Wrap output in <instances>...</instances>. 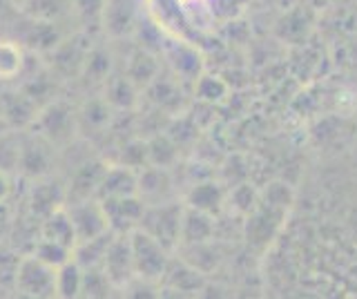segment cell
<instances>
[{"label": "cell", "instance_id": "cell-1", "mask_svg": "<svg viewBox=\"0 0 357 299\" xmlns=\"http://www.w3.org/2000/svg\"><path fill=\"white\" fill-rule=\"evenodd\" d=\"M31 125L36 128V135L47 139L52 146H63V143H70L76 135L78 114L70 105L61 101H50L38 109Z\"/></svg>", "mask_w": 357, "mask_h": 299}, {"label": "cell", "instance_id": "cell-2", "mask_svg": "<svg viewBox=\"0 0 357 299\" xmlns=\"http://www.w3.org/2000/svg\"><path fill=\"white\" fill-rule=\"evenodd\" d=\"M14 291L22 297H56V268L38 259L36 254L20 257Z\"/></svg>", "mask_w": 357, "mask_h": 299}, {"label": "cell", "instance_id": "cell-3", "mask_svg": "<svg viewBox=\"0 0 357 299\" xmlns=\"http://www.w3.org/2000/svg\"><path fill=\"white\" fill-rule=\"evenodd\" d=\"M92 47L94 45L92 38H89V31H78L70 38H63L59 47L50 54L52 72L59 76H81Z\"/></svg>", "mask_w": 357, "mask_h": 299}, {"label": "cell", "instance_id": "cell-4", "mask_svg": "<svg viewBox=\"0 0 357 299\" xmlns=\"http://www.w3.org/2000/svg\"><path fill=\"white\" fill-rule=\"evenodd\" d=\"M65 206L76 230V243L98 237L109 230L107 215H105L103 204H100V199H85V201H72Z\"/></svg>", "mask_w": 357, "mask_h": 299}, {"label": "cell", "instance_id": "cell-5", "mask_svg": "<svg viewBox=\"0 0 357 299\" xmlns=\"http://www.w3.org/2000/svg\"><path fill=\"white\" fill-rule=\"evenodd\" d=\"M27 18V16H25ZM63 31L59 23L54 20H36L27 18V27L20 34V45L27 52L36 54V56H50V54L59 47V43L63 40Z\"/></svg>", "mask_w": 357, "mask_h": 299}, {"label": "cell", "instance_id": "cell-6", "mask_svg": "<svg viewBox=\"0 0 357 299\" xmlns=\"http://www.w3.org/2000/svg\"><path fill=\"white\" fill-rule=\"evenodd\" d=\"M36 135V132H33ZM54 146L43 139L40 135L31 137L27 141H20V161H18V172L29 176V179H43L52 168V154Z\"/></svg>", "mask_w": 357, "mask_h": 299}, {"label": "cell", "instance_id": "cell-7", "mask_svg": "<svg viewBox=\"0 0 357 299\" xmlns=\"http://www.w3.org/2000/svg\"><path fill=\"white\" fill-rule=\"evenodd\" d=\"M103 270L109 277L112 286H123L130 282V277L134 273V259H132V246L130 237H123L114 232L107 254L103 259Z\"/></svg>", "mask_w": 357, "mask_h": 299}, {"label": "cell", "instance_id": "cell-8", "mask_svg": "<svg viewBox=\"0 0 357 299\" xmlns=\"http://www.w3.org/2000/svg\"><path fill=\"white\" fill-rule=\"evenodd\" d=\"M0 109H3V116L7 121L9 130H14V128L31 125L40 107L22 90H16V92L0 94Z\"/></svg>", "mask_w": 357, "mask_h": 299}, {"label": "cell", "instance_id": "cell-9", "mask_svg": "<svg viewBox=\"0 0 357 299\" xmlns=\"http://www.w3.org/2000/svg\"><path fill=\"white\" fill-rule=\"evenodd\" d=\"M105 170H107V163H100V161H89L81 165L70 183V190H67V201L72 204V201H85V199H96L98 185Z\"/></svg>", "mask_w": 357, "mask_h": 299}, {"label": "cell", "instance_id": "cell-10", "mask_svg": "<svg viewBox=\"0 0 357 299\" xmlns=\"http://www.w3.org/2000/svg\"><path fill=\"white\" fill-rule=\"evenodd\" d=\"M130 246H132L134 270L141 273V277H152L161 270V266H163L161 250L150 235L134 232V235L130 237Z\"/></svg>", "mask_w": 357, "mask_h": 299}, {"label": "cell", "instance_id": "cell-11", "mask_svg": "<svg viewBox=\"0 0 357 299\" xmlns=\"http://www.w3.org/2000/svg\"><path fill=\"white\" fill-rule=\"evenodd\" d=\"M137 190V181L128 165H107V170L103 174L98 185L96 199H116V197H130Z\"/></svg>", "mask_w": 357, "mask_h": 299}, {"label": "cell", "instance_id": "cell-12", "mask_svg": "<svg viewBox=\"0 0 357 299\" xmlns=\"http://www.w3.org/2000/svg\"><path fill=\"white\" fill-rule=\"evenodd\" d=\"M40 237L50 239V241H56V243H63V246L74 250V246H76V230H74L70 213H67V206L54 210L52 215H47V217L43 219Z\"/></svg>", "mask_w": 357, "mask_h": 299}, {"label": "cell", "instance_id": "cell-13", "mask_svg": "<svg viewBox=\"0 0 357 299\" xmlns=\"http://www.w3.org/2000/svg\"><path fill=\"white\" fill-rule=\"evenodd\" d=\"M100 204H103V208H105L109 230H114V232L126 230L128 226H132L134 221L141 217V206H139L137 199H134V194L116 197V199H103Z\"/></svg>", "mask_w": 357, "mask_h": 299}, {"label": "cell", "instance_id": "cell-14", "mask_svg": "<svg viewBox=\"0 0 357 299\" xmlns=\"http://www.w3.org/2000/svg\"><path fill=\"white\" fill-rule=\"evenodd\" d=\"M27 68V49L18 40L0 38V81L20 79Z\"/></svg>", "mask_w": 357, "mask_h": 299}, {"label": "cell", "instance_id": "cell-15", "mask_svg": "<svg viewBox=\"0 0 357 299\" xmlns=\"http://www.w3.org/2000/svg\"><path fill=\"white\" fill-rule=\"evenodd\" d=\"M112 239H114V230H107L103 235L78 241L74 246V254L72 257L81 263V268H96V266H103V259L107 254V248Z\"/></svg>", "mask_w": 357, "mask_h": 299}, {"label": "cell", "instance_id": "cell-16", "mask_svg": "<svg viewBox=\"0 0 357 299\" xmlns=\"http://www.w3.org/2000/svg\"><path fill=\"white\" fill-rule=\"evenodd\" d=\"M65 204H67V192L59 183L43 181L33 187V192H31V213L38 215L40 219L52 215L54 210L63 208Z\"/></svg>", "mask_w": 357, "mask_h": 299}, {"label": "cell", "instance_id": "cell-17", "mask_svg": "<svg viewBox=\"0 0 357 299\" xmlns=\"http://www.w3.org/2000/svg\"><path fill=\"white\" fill-rule=\"evenodd\" d=\"M20 9L27 18L59 23L67 14H72V0H25Z\"/></svg>", "mask_w": 357, "mask_h": 299}, {"label": "cell", "instance_id": "cell-18", "mask_svg": "<svg viewBox=\"0 0 357 299\" xmlns=\"http://www.w3.org/2000/svg\"><path fill=\"white\" fill-rule=\"evenodd\" d=\"M83 288V268L74 257L56 268V297L72 299L81 297Z\"/></svg>", "mask_w": 357, "mask_h": 299}, {"label": "cell", "instance_id": "cell-19", "mask_svg": "<svg viewBox=\"0 0 357 299\" xmlns=\"http://www.w3.org/2000/svg\"><path fill=\"white\" fill-rule=\"evenodd\" d=\"M105 3L107 0H72V14L83 25V31H92L103 25Z\"/></svg>", "mask_w": 357, "mask_h": 299}, {"label": "cell", "instance_id": "cell-20", "mask_svg": "<svg viewBox=\"0 0 357 299\" xmlns=\"http://www.w3.org/2000/svg\"><path fill=\"white\" fill-rule=\"evenodd\" d=\"M109 112H112V105L103 98H94L89 101L81 112H78V128L87 125L92 130H105L109 123Z\"/></svg>", "mask_w": 357, "mask_h": 299}, {"label": "cell", "instance_id": "cell-21", "mask_svg": "<svg viewBox=\"0 0 357 299\" xmlns=\"http://www.w3.org/2000/svg\"><path fill=\"white\" fill-rule=\"evenodd\" d=\"M109 68H112V59H109L107 49L92 47L81 76L92 83H105L109 79Z\"/></svg>", "mask_w": 357, "mask_h": 299}, {"label": "cell", "instance_id": "cell-22", "mask_svg": "<svg viewBox=\"0 0 357 299\" xmlns=\"http://www.w3.org/2000/svg\"><path fill=\"white\" fill-rule=\"evenodd\" d=\"M134 83L130 76H119V79H107L105 81V101L112 107H130L134 101Z\"/></svg>", "mask_w": 357, "mask_h": 299}, {"label": "cell", "instance_id": "cell-23", "mask_svg": "<svg viewBox=\"0 0 357 299\" xmlns=\"http://www.w3.org/2000/svg\"><path fill=\"white\" fill-rule=\"evenodd\" d=\"M31 254H36V257L43 259L45 263H50V266H54V268H59V266H63L65 261L72 259L74 250L63 246V243H56V241H50V239L40 237L36 241V246H33Z\"/></svg>", "mask_w": 357, "mask_h": 299}, {"label": "cell", "instance_id": "cell-24", "mask_svg": "<svg viewBox=\"0 0 357 299\" xmlns=\"http://www.w3.org/2000/svg\"><path fill=\"white\" fill-rule=\"evenodd\" d=\"M109 288H112V282L105 275L103 266L83 268V288H81L83 297H107Z\"/></svg>", "mask_w": 357, "mask_h": 299}, {"label": "cell", "instance_id": "cell-25", "mask_svg": "<svg viewBox=\"0 0 357 299\" xmlns=\"http://www.w3.org/2000/svg\"><path fill=\"white\" fill-rule=\"evenodd\" d=\"M18 161H20V141L9 130L0 137V170L7 174L16 172Z\"/></svg>", "mask_w": 357, "mask_h": 299}, {"label": "cell", "instance_id": "cell-26", "mask_svg": "<svg viewBox=\"0 0 357 299\" xmlns=\"http://www.w3.org/2000/svg\"><path fill=\"white\" fill-rule=\"evenodd\" d=\"M20 263V254L0 248V284L11 286L14 288V279H16V270Z\"/></svg>", "mask_w": 357, "mask_h": 299}, {"label": "cell", "instance_id": "cell-27", "mask_svg": "<svg viewBox=\"0 0 357 299\" xmlns=\"http://www.w3.org/2000/svg\"><path fill=\"white\" fill-rule=\"evenodd\" d=\"M11 194V181H9V174L0 170V204H5Z\"/></svg>", "mask_w": 357, "mask_h": 299}, {"label": "cell", "instance_id": "cell-28", "mask_svg": "<svg viewBox=\"0 0 357 299\" xmlns=\"http://www.w3.org/2000/svg\"><path fill=\"white\" fill-rule=\"evenodd\" d=\"M9 5H14V0H0V18H3L7 14Z\"/></svg>", "mask_w": 357, "mask_h": 299}, {"label": "cell", "instance_id": "cell-29", "mask_svg": "<svg viewBox=\"0 0 357 299\" xmlns=\"http://www.w3.org/2000/svg\"><path fill=\"white\" fill-rule=\"evenodd\" d=\"M5 132H9V125H7V121L3 116V109H0V137H3Z\"/></svg>", "mask_w": 357, "mask_h": 299}, {"label": "cell", "instance_id": "cell-30", "mask_svg": "<svg viewBox=\"0 0 357 299\" xmlns=\"http://www.w3.org/2000/svg\"><path fill=\"white\" fill-rule=\"evenodd\" d=\"M14 3H16V5H18V7H20V5H22V3H25V0H14Z\"/></svg>", "mask_w": 357, "mask_h": 299}]
</instances>
